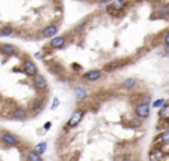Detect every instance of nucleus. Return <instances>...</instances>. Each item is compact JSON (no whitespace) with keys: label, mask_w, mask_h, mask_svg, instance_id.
I'll return each mask as SVG.
<instances>
[{"label":"nucleus","mask_w":169,"mask_h":161,"mask_svg":"<svg viewBox=\"0 0 169 161\" xmlns=\"http://www.w3.org/2000/svg\"><path fill=\"white\" fill-rule=\"evenodd\" d=\"M80 2H85V3H95V5H100V6H102V5L110 3V2H113V0H80Z\"/></svg>","instance_id":"obj_7"},{"label":"nucleus","mask_w":169,"mask_h":161,"mask_svg":"<svg viewBox=\"0 0 169 161\" xmlns=\"http://www.w3.org/2000/svg\"><path fill=\"white\" fill-rule=\"evenodd\" d=\"M168 34L166 0H113L43 42L37 61L48 77L77 92L166 49Z\"/></svg>","instance_id":"obj_1"},{"label":"nucleus","mask_w":169,"mask_h":161,"mask_svg":"<svg viewBox=\"0 0 169 161\" xmlns=\"http://www.w3.org/2000/svg\"><path fill=\"white\" fill-rule=\"evenodd\" d=\"M52 142L54 161H147L154 89L117 75L77 90Z\"/></svg>","instance_id":"obj_2"},{"label":"nucleus","mask_w":169,"mask_h":161,"mask_svg":"<svg viewBox=\"0 0 169 161\" xmlns=\"http://www.w3.org/2000/svg\"><path fill=\"white\" fill-rule=\"evenodd\" d=\"M0 161H48L31 139L0 124Z\"/></svg>","instance_id":"obj_5"},{"label":"nucleus","mask_w":169,"mask_h":161,"mask_svg":"<svg viewBox=\"0 0 169 161\" xmlns=\"http://www.w3.org/2000/svg\"><path fill=\"white\" fill-rule=\"evenodd\" d=\"M147 161H169V101L162 99L148 140Z\"/></svg>","instance_id":"obj_6"},{"label":"nucleus","mask_w":169,"mask_h":161,"mask_svg":"<svg viewBox=\"0 0 169 161\" xmlns=\"http://www.w3.org/2000/svg\"><path fill=\"white\" fill-rule=\"evenodd\" d=\"M64 21L62 0H0V39L46 42Z\"/></svg>","instance_id":"obj_4"},{"label":"nucleus","mask_w":169,"mask_h":161,"mask_svg":"<svg viewBox=\"0 0 169 161\" xmlns=\"http://www.w3.org/2000/svg\"><path fill=\"white\" fill-rule=\"evenodd\" d=\"M52 101L51 80L31 52L0 40V123H28Z\"/></svg>","instance_id":"obj_3"}]
</instances>
